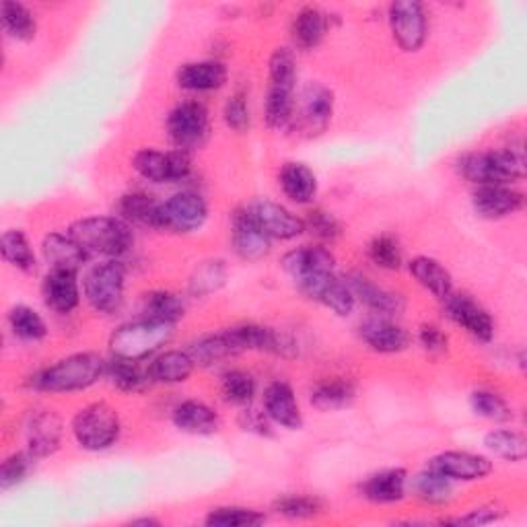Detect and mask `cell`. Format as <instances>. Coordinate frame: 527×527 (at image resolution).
I'll use <instances>...</instances> for the list:
<instances>
[{
	"instance_id": "1",
	"label": "cell",
	"mask_w": 527,
	"mask_h": 527,
	"mask_svg": "<svg viewBox=\"0 0 527 527\" xmlns=\"http://www.w3.org/2000/svg\"><path fill=\"white\" fill-rule=\"evenodd\" d=\"M87 256L120 258L132 248V231L124 219L118 217H87L75 221L68 229Z\"/></svg>"
},
{
	"instance_id": "2",
	"label": "cell",
	"mask_w": 527,
	"mask_h": 527,
	"mask_svg": "<svg viewBox=\"0 0 527 527\" xmlns=\"http://www.w3.org/2000/svg\"><path fill=\"white\" fill-rule=\"evenodd\" d=\"M108 365L95 353H77L70 355L56 365L44 369L35 377V388L60 394V392H81L97 383Z\"/></svg>"
},
{
	"instance_id": "3",
	"label": "cell",
	"mask_w": 527,
	"mask_h": 527,
	"mask_svg": "<svg viewBox=\"0 0 527 527\" xmlns=\"http://www.w3.org/2000/svg\"><path fill=\"white\" fill-rule=\"evenodd\" d=\"M460 171L476 186H507L523 180L525 159L519 151H480L460 159Z\"/></svg>"
},
{
	"instance_id": "4",
	"label": "cell",
	"mask_w": 527,
	"mask_h": 527,
	"mask_svg": "<svg viewBox=\"0 0 527 527\" xmlns=\"http://www.w3.org/2000/svg\"><path fill=\"white\" fill-rule=\"evenodd\" d=\"M173 338V324L153 322V320H138L120 326L112 338L110 346L114 357L130 359V361H145L157 350H161Z\"/></svg>"
},
{
	"instance_id": "5",
	"label": "cell",
	"mask_w": 527,
	"mask_h": 527,
	"mask_svg": "<svg viewBox=\"0 0 527 527\" xmlns=\"http://www.w3.org/2000/svg\"><path fill=\"white\" fill-rule=\"evenodd\" d=\"M73 435L87 451H103L116 443L120 435V416L105 402L81 408L73 418Z\"/></svg>"
},
{
	"instance_id": "6",
	"label": "cell",
	"mask_w": 527,
	"mask_h": 527,
	"mask_svg": "<svg viewBox=\"0 0 527 527\" xmlns=\"http://www.w3.org/2000/svg\"><path fill=\"white\" fill-rule=\"evenodd\" d=\"M126 270L118 260L97 264L85 278V297L99 313H112L122 305Z\"/></svg>"
},
{
	"instance_id": "7",
	"label": "cell",
	"mask_w": 527,
	"mask_h": 527,
	"mask_svg": "<svg viewBox=\"0 0 527 527\" xmlns=\"http://www.w3.org/2000/svg\"><path fill=\"white\" fill-rule=\"evenodd\" d=\"M132 167L138 175L153 184H173L186 180L192 171V161L188 151H169L161 153L155 149L138 151L132 159Z\"/></svg>"
},
{
	"instance_id": "8",
	"label": "cell",
	"mask_w": 527,
	"mask_h": 527,
	"mask_svg": "<svg viewBox=\"0 0 527 527\" xmlns=\"http://www.w3.org/2000/svg\"><path fill=\"white\" fill-rule=\"evenodd\" d=\"M208 219L206 200L196 192H178L159 204V229L175 233L198 231Z\"/></svg>"
},
{
	"instance_id": "9",
	"label": "cell",
	"mask_w": 527,
	"mask_h": 527,
	"mask_svg": "<svg viewBox=\"0 0 527 527\" xmlns=\"http://www.w3.org/2000/svg\"><path fill=\"white\" fill-rule=\"evenodd\" d=\"M208 128V110L200 101H182L167 116V132L182 151L200 147L208 136Z\"/></svg>"
},
{
	"instance_id": "10",
	"label": "cell",
	"mask_w": 527,
	"mask_h": 527,
	"mask_svg": "<svg viewBox=\"0 0 527 527\" xmlns=\"http://www.w3.org/2000/svg\"><path fill=\"white\" fill-rule=\"evenodd\" d=\"M390 27L396 44L404 52H418L427 42L429 21L425 7L416 0H402L390 7Z\"/></svg>"
},
{
	"instance_id": "11",
	"label": "cell",
	"mask_w": 527,
	"mask_h": 527,
	"mask_svg": "<svg viewBox=\"0 0 527 527\" xmlns=\"http://www.w3.org/2000/svg\"><path fill=\"white\" fill-rule=\"evenodd\" d=\"M297 287L313 301H318L338 315H350L355 309V293L350 291L346 280L334 276V272L315 274L301 280Z\"/></svg>"
},
{
	"instance_id": "12",
	"label": "cell",
	"mask_w": 527,
	"mask_h": 527,
	"mask_svg": "<svg viewBox=\"0 0 527 527\" xmlns=\"http://www.w3.org/2000/svg\"><path fill=\"white\" fill-rule=\"evenodd\" d=\"M445 311L449 320L462 326L468 334L482 342H490L495 336V322L490 318L488 311L480 307L472 297L462 293H449L445 299Z\"/></svg>"
},
{
	"instance_id": "13",
	"label": "cell",
	"mask_w": 527,
	"mask_h": 527,
	"mask_svg": "<svg viewBox=\"0 0 527 527\" xmlns=\"http://www.w3.org/2000/svg\"><path fill=\"white\" fill-rule=\"evenodd\" d=\"M429 470L453 480L474 482L486 478L493 472V462L484 455L468 453V451H443L427 464Z\"/></svg>"
},
{
	"instance_id": "14",
	"label": "cell",
	"mask_w": 527,
	"mask_h": 527,
	"mask_svg": "<svg viewBox=\"0 0 527 527\" xmlns=\"http://www.w3.org/2000/svg\"><path fill=\"white\" fill-rule=\"evenodd\" d=\"M245 210L270 239H295L305 231V221L276 202H254Z\"/></svg>"
},
{
	"instance_id": "15",
	"label": "cell",
	"mask_w": 527,
	"mask_h": 527,
	"mask_svg": "<svg viewBox=\"0 0 527 527\" xmlns=\"http://www.w3.org/2000/svg\"><path fill=\"white\" fill-rule=\"evenodd\" d=\"M27 451L35 460L50 458L62 441V420L54 410H38L29 416L25 429Z\"/></svg>"
},
{
	"instance_id": "16",
	"label": "cell",
	"mask_w": 527,
	"mask_h": 527,
	"mask_svg": "<svg viewBox=\"0 0 527 527\" xmlns=\"http://www.w3.org/2000/svg\"><path fill=\"white\" fill-rule=\"evenodd\" d=\"M231 241L235 254L248 262H258L270 252V237L254 223L248 210H237L231 221Z\"/></svg>"
},
{
	"instance_id": "17",
	"label": "cell",
	"mask_w": 527,
	"mask_h": 527,
	"mask_svg": "<svg viewBox=\"0 0 527 527\" xmlns=\"http://www.w3.org/2000/svg\"><path fill=\"white\" fill-rule=\"evenodd\" d=\"M264 412L272 423L289 431H297L303 427V416L295 400V392L285 381H274L268 385L264 392Z\"/></svg>"
},
{
	"instance_id": "18",
	"label": "cell",
	"mask_w": 527,
	"mask_h": 527,
	"mask_svg": "<svg viewBox=\"0 0 527 527\" xmlns=\"http://www.w3.org/2000/svg\"><path fill=\"white\" fill-rule=\"evenodd\" d=\"M283 268L295 283H301L315 274L334 272L336 258L324 245H301L283 258Z\"/></svg>"
},
{
	"instance_id": "19",
	"label": "cell",
	"mask_w": 527,
	"mask_h": 527,
	"mask_svg": "<svg viewBox=\"0 0 527 527\" xmlns=\"http://www.w3.org/2000/svg\"><path fill=\"white\" fill-rule=\"evenodd\" d=\"M472 204L484 219H503L515 215L523 206V194L509 186H478L472 194Z\"/></svg>"
},
{
	"instance_id": "20",
	"label": "cell",
	"mask_w": 527,
	"mask_h": 527,
	"mask_svg": "<svg viewBox=\"0 0 527 527\" xmlns=\"http://www.w3.org/2000/svg\"><path fill=\"white\" fill-rule=\"evenodd\" d=\"M299 110L309 132H324L334 114V93L320 83H309L301 93Z\"/></svg>"
},
{
	"instance_id": "21",
	"label": "cell",
	"mask_w": 527,
	"mask_h": 527,
	"mask_svg": "<svg viewBox=\"0 0 527 527\" xmlns=\"http://www.w3.org/2000/svg\"><path fill=\"white\" fill-rule=\"evenodd\" d=\"M44 297L50 309L56 313H70L81 303V289L77 272L73 270H50L44 280Z\"/></svg>"
},
{
	"instance_id": "22",
	"label": "cell",
	"mask_w": 527,
	"mask_h": 527,
	"mask_svg": "<svg viewBox=\"0 0 527 527\" xmlns=\"http://www.w3.org/2000/svg\"><path fill=\"white\" fill-rule=\"evenodd\" d=\"M406 484H408L406 470L402 468L381 470L363 482L361 493L371 503L392 505L406 497Z\"/></svg>"
},
{
	"instance_id": "23",
	"label": "cell",
	"mask_w": 527,
	"mask_h": 527,
	"mask_svg": "<svg viewBox=\"0 0 527 527\" xmlns=\"http://www.w3.org/2000/svg\"><path fill=\"white\" fill-rule=\"evenodd\" d=\"M227 340L231 342L235 355L243 353V350H266V353H285V340L283 336H278L274 330L256 326V324H243L225 330Z\"/></svg>"
},
{
	"instance_id": "24",
	"label": "cell",
	"mask_w": 527,
	"mask_h": 527,
	"mask_svg": "<svg viewBox=\"0 0 527 527\" xmlns=\"http://www.w3.org/2000/svg\"><path fill=\"white\" fill-rule=\"evenodd\" d=\"M363 342L375 353L394 355L410 346V334L390 320H369L361 326Z\"/></svg>"
},
{
	"instance_id": "25",
	"label": "cell",
	"mask_w": 527,
	"mask_h": 527,
	"mask_svg": "<svg viewBox=\"0 0 527 527\" xmlns=\"http://www.w3.org/2000/svg\"><path fill=\"white\" fill-rule=\"evenodd\" d=\"M42 256L50 270H73L77 272L85 260L87 254L81 245L70 237L68 233H50L42 241Z\"/></svg>"
},
{
	"instance_id": "26",
	"label": "cell",
	"mask_w": 527,
	"mask_h": 527,
	"mask_svg": "<svg viewBox=\"0 0 527 527\" xmlns=\"http://www.w3.org/2000/svg\"><path fill=\"white\" fill-rule=\"evenodd\" d=\"M227 83V68L221 62H188L178 70V85L186 91H217Z\"/></svg>"
},
{
	"instance_id": "27",
	"label": "cell",
	"mask_w": 527,
	"mask_h": 527,
	"mask_svg": "<svg viewBox=\"0 0 527 527\" xmlns=\"http://www.w3.org/2000/svg\"><path fill=\"white\" fill-rule=\"evenodd\" d=\"M173 425L190 435H213L221 427L219 414L204 402L188 400L173 410Z\"/></svg>"
},
{
	"instance_id": "28",
	"label": "cell",
	"mask_w": 527,
	"mask_h": 527,
	"mask_svg": "<svg viewBox=\"0 0 527 527\" xmlns=\"http://www.w3.org/2000/svg\"><path fill=\"white\" fill-rule=\"evenodd\" d=\"M346 283H348L350 291L355 293V299L359 297L375 313L398 315L406 307L404 299L398 293H392V291H385V289L377 287L375 283H371L369 278H365L361 274H353L346 280Z\"/></svg>"
},
{
	"instance_id": "29",
	"label": "cell",
	"mask_w": 527,
	"mask_h": 527,
	"mask_svg": "<svg viewBox=\"0 0 527 527\" xmlns=\"http://www.w3.org/2000/svg\"><path fill=\"white\" fill-rule=\"evenodd\" d=\"M278 182L287 198H291L297 204H307L313 200V196L318 194V180H315V173L303 165V163H285L283 169L278 173Z\"/></svg>"
},
{
	"instance_id": "30",
	"label": "cell",
	"mask_w": 527,
	"mask_h": 527,
	"mask_svg": "<svg viewBox=\"0 0 527 527\" xmlns=\"http://www.w3.org/2000/svg\"><path fill=\"white\" fill-rule=\"evenodd\" d=\"M326 31H328V15L318 7L301 9L291 25L293 42L299 50H313L315 46H320Z\"/></svg>"
},
{
	"instance_id": "31",
	"label": "cell",
	"mask_w": 527,
	"mask_h": 527,
	"mask_svg": "<svg viewBox=\"0 0 527 527\" xmlns=\"http://www.w3.org/2000/svg\"><path fill=\"white\" fill-rule=\"evenodd\" d=\"M410 274L418 280V285H423L427 291H431L437 299H445L449 293H453V280L447 268L441 266V262L429 258V256H418L410 262Z\"/></svg>"
},
{
	"instance_id": "32",
	"label": "cell",
	"mask_w": 527,
	"mask_h": 527,
	"mask_svg": "<svg viewBox=\"0 0 527 527\" xmlns=\"http://www.w3.org/2000/svg\"><path fill=\"white\" fill-rule=\"evenodd\" d=\"M194 367L186 350H167L149 365V375L155 383H182L192 375Z\"/></svg>"
},
{
	"instance_id": "33",
	"label": "cell",
	"mask_w": 527,
	"mask_h": 527,
	"mask_svg": "<svg viewBox=\"0 0 527 527\" xmlns=\"http://www.w3.org/2000/svg\"><path fill=\"white\" fill-rule=\"evenodd\" d=\"M186 305L182 297L169 291H153L143 301V318L163 324H175L184 318Z\"/></svg>"
},
{
	"instance_id": "34",
	"label": "cell",
	"mask_w": 527,
	"mask_h": 527,
	"mask_svg": "<svg viewBox=\"0 0 527 527\" xmlns=\"http://www.w3.org/2000/svg\"><path fill=\"white\" fill-rule=\"evenodd\" d=\"M355 385L346 379H326L311 392V404L320 410H340L355 400Z\"/></svg>"
},
{
	"instance_id": "35",
	"label": "cell",
	"mask_w": 527,
	"mask_h": 527,
	"mask_svg": "<svg viewBox=\"0 0 527 527\" xmlns=\"http://www.w3.org/2000/svg\"><path fill=\"white\" fill-rule=\"evenodd\" d=\"M293 114H295V89L270 85L266 95V108H264L268 126L285 128L289 122H293Z\"/></svg>"
},
{
	"instance_id": "36",
	"label": "cell",
	"mask_w": 527,
	"mask_h": 527,
	"mask_svg": "<svg viewBox=\"0 0 527 527\" xmlns=\"http://www.w3.org/2000/svg\"><path fill=\"white\" fill-rule=\"evenodd\" d=\"M186 353L190 355L194 365L208 367V365H215V363L235 355V350H233L231 342L227 340L225 332H221V334H210V336L198 338L196 342L190 344Z\"/></svg>"
},
{
	"instance_id": "37",
	"label": "cell",
	"mask_w": 527,
	"mask_h": 527,
	"mask_svg": "<svg viewBox=\"0 0 527 527\" xmlns=\"http://www.w3.org/2000/svg\"><path fill=\"white\" fill-rule=\"evenodd\" d=\"M120 215L126 223H138L159 229V204L143 192H132L122 196Z\"/></svg>"
},
{
	"instance_id": "38",
	"label": "cell",
	"mask_w": 527,
	"mask_h": 527,
	"mask_svg": "<svg viewBox=\"0 0 527 527\" xmlns=\"http://www.w3.org/2000/svg\"><path fill=\"white\" fill-rule=\"evenodd\" d=\"M3 15V27L17 42H29L35 38V31H38V23H35V15L21 3H13L7 0L0 9Z\"/></svg>"
},
{
	"instance_id": "39",
	"label": "cell",
	"mask_w": 527,
	"mask_h": 527,
	"mask_svg": "<svg viewBox=\"0 0 527 527\" xmlns=\"http://www.w3.org/2000/svg\"><path fill=\"white\" fill-rule=\"evenodd\" d=\"M105 373L110 375V379L116 388H120L124 392H136L151 381L149 367L143 369L140 367V361H130V359H120V357L112 359V363L108 365V369H105Z\"/></svg>"
},
{
	"instance_id": "40",
	"label": "cell",
	"mask_w": 527,
	"mask_h": 527,
	"mask_svg": "<svg viewBox=\"0 0 527 527\" xmlns=\"http://www.w3.org/2000/svg\"><path fill=\"white\" fill-rule=\"evenodd\" d=\"M227 280V266L223 260H208L200 264L190 276V293L194 297H208L217 293Z\"/></svg>"
},
{
	"instance_id": "41",
	"label": "cell",
	"mask_w": 527,
	"mask_h": 527,
	"mask_svg": "<svg viewBox=\"0 0 527 527\" xmlns=\"http://www.w3.org/2000/svg\"><path fill=\"white\" fill-rule=\"evenodd\" d=\"M0 250H3L5 262L15 266L17 270L23 272H33L35 270V254L31 250V243L23 235V231L9 229L3 235V241H0Z\"/></svg>"
},
{
	"instance_id": "42",
	"label": "cell",
	"mask_w": 527,
	"mask_h": 527,
	"mask_svg": "<svg viewBox=\"0 0 527 527\" xmlns=\"http://www.w3.org/2000/svg\"><path fill=\"white\" fill-rule=\"evenodd\" d=\"M412 488L418 499H423L425 503H431V505H443L453 495L451 480L429 468L414 478Z\"/></svg>"
},
{
	"instance_id": "43",
	"label": "cell",
	"mask_w": 527,
	"mask_h": 527,
	"mask_svg": "<svg viewBox=\"0 0 527 527\" xmlns=\"http://www.w3.org/2000/svg\"><path fill=\"white\" fill-rule=\"evenodd\" d=\"M484 445L493 451L499 458L507 462H523L527 455V443L525 437L517 431H493L484 437Z\"/></svg>"
},
{
	"instance_id": "44",
	"label": "cell",
	"mask_w": 527,
	"mask_h": 527,
	"mask_svg": "<svg viewBox=\"0 0 527 527\" xmlns=\"http://www.w3.org/2000/svg\"><path fill=\"white\" fill-rule=\"evenodd\" d=\"M9 324L11 330L15 332V336L23 338V340H42L48 334L46 322L42 320V315L27 307V305H17L11 309L9 313Z\"/></svg>"
},
{
	"instance_id": "45",
	"label": "cell",
	"mask_w": 527,
	"mask_h": 527,
	"mask_svg": "<svg viewBox=\"0 0 527 527\" xmlns=\"http://www.w3.org/2000/svg\"><path fill=\"white\" fill-rule=\"evenodd\" d=\"M221 394L229 404L248 406L256 396V381L245 371H229L223 375Z\"/></svg>"
},
{
	"instance_id": "46",
	"label": "cell",
	"mask_w": 527,
	"mask_h": 527,
	"mask_svg": "<svg viewBox=\"0 0 527 527\" xmlns=\"http://www.w3.org/2000/svg\"><path fill=\"white\" fill-rule=\"evenodd\" d=\"M264 521L266 517L260 511L245 507H219L206 517V525L210 527H256Z\"/></svg>"
},
{
	"instance_id": "47",
	"label": "cell",
	"mask_w": 527,
	"mask_h": 527,
	"mask_svg": "<svg viewBox=\"0 0 527 527\" xmlns=\"http://www.w3.org/2000/svg\"><path fill=\"white\" fill-rule=\"evenodd\" d=\"M369 260L385 270H398L402 266L400 243L390 235H379L369 243Z\"/></svg>"
},
{
	"instance_id": "48",
	"label": "cell",
	"mask_w": 527,
	"mask_h": 527,
	"mask_svg": "<svg viewBox=\"0 0 527 527\" xmlns=\"http://www.w3.org/2000/svg\"><path fill=\"white\" fill-rule=\"evenodd\" d=\"M270 85L293 87L297 83L295 54L289 48H276L270 56Z\"/></svg>"
},
{
	"instance_id": "49",
	"label": "cell",
	"mask_w": 527,
	"mask_h": 527,
	"mask_svg": "<svg viewBox=\"0 0 527 527\" xmlns=\"http://www.w3.org/2000/svg\"><path fill=\"white\" fill-rule=\"evenodd\" d=\"M470 404L478 416L488 418V420H497V423H503V420L513 418L511 406L501 396H497L493 392H484V390L474 392L470 396Z\"/></svg>"
},
{
	"instance_id": "50",
	"label": "cell",
	"mask_w": 527,
	"mask_h": 527,
	"mask_svg": "<svg viewBox=\"0 0 527 527\" xmlns=\"http://www.w3.org/2000/svg\"><path fill=\"white\" fill-rule=\"evenodd\" d=\"M33 460L35 458L29 451H17L9 455V458L3 462V470H0V486H3V490L21 484L33 468Z\"/></svg>"
},
{
	"instance_id": "51",
	"label": "cell",
	"mask_w": 527,
	"mask_h": 527,
	"mask_svg": "<svg viewBox=\"0 0 527 527\" xmlns=\"http://www.w3.org/2000/svg\"><path fill=\"white\" fill-rule=\"evenodd\" d=\"M274 511L289 519H309V517L322 513V501L313 499V497H305V495H291V497L278 499L274 503Z\"/></svg>"
},
{
	"instance_id": "52",
	"label": "cell",
	"mask_w": 527,
	"mask_h": 527,
	"mask_svg": "<svg viewBox=\"0 0 527 527\" xmlns=\"http://www.w3.org/2000/svg\"><path fill=\"white\" fill-rule=\"evenodd\" d=\"M223 116L227 126L233 128L235 132H245L250 128V108L243 93H235L227 99Z\"/></svg>"
},
{
	"instance_id": "53",
	"label": "cell",
	"mask_w": 527,
	"mask_h": 527,
	"mask_svg": "<svg viewBox=\"0 0 527 527\" xmlns=\"http://www.w3.org/2000/svg\"><path fill=\"white\" fill-rule=\"evenodd\" d=\"M305 229H311L313 235H318L322 239H334L340 233L338 221L330 213H324V210H315V213H311L309 221L305 223Z\"/></svg>"
},
{
	"instance_id": "54",
	"label": "cell",
	"mask_w": 527,
	"mask_h": 527,
	"mask_svg": "<svg viewBox=\"0 0 527 527\" xmlns=\"http://www.w3.org/2000/svg\"><path fill=\"white\" fill-rule=\"evenodd\" d=\"M420 344L429 353H445L447 350V336L437 326H423L418 334Z\"/></svg>"
},
{
	"instance_id": "55",
	"label": "cell",
	"mask_w": 527,
	"mask_h": 527,
	"mask_svg": "<svg viewBox=\"0 0 527 527\" xmlns=\"http://www.w3.org/2000/svg\"><path fill=\"white\" fill-rule=\"evenodd\" d=\"M501 515H503V511H499L497 507H480V509H474L468 515L460 517L455 523H464V525H486V523L499 521Z\"/></svg>"
},
{
	"instance_id": "56",
	"label": "cell",
	"mask_w": 527,
	"mask_h": 527,
	"mask_svg": "<svg viewBox=\"0 0 527 527\" xmlns=\"http://www.w3.org/2000/svg\"><path fill=\"white\" fill-rule=\"evenodd\" d=\"M266 418H268V416L250 410V412H243L241 423H243V429H245V431H256V433H260V435H268V423H266Z\"/></svg>"
},
{
	"instance_id": "57",
	"label": "cell",
	"mask_w": 527,
	"mask_h": 527,
	"mask_svg": "<svg viewBox=\"0 0 527 527\" xmlns=\"http://www.w3.org/2000/svg\"><path fill=\"white\" fill-rule=\"evenodd\" d=\"M132 525H159V521H155V519H134Z\"/></svg>"
}]
</instances>
